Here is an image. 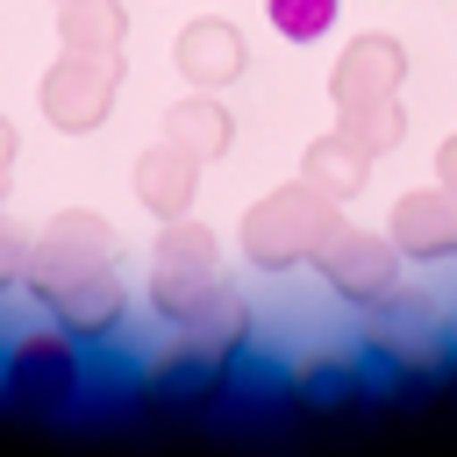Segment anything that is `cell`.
I'll list each match as a JSON object with an SVG mask.
<instances>
[{
	"label": "cell",
	"mask_w": 457,
	"mask_h": 457,
	"mask_svg": "<svg viewBox=\"0 0 457 457\" xmlns=\"http://www.w3.org/2000/svg\"><path fill=\"white\" fill-rule=\"evenodd\" d=\"M214 286H221V243H214V228L171 214L157 228V250H150V307L171 321V314L200 307Z\"/></svg>",
	"instance_id": "obj_6"
},
{
	"label": "cell",
	"mask_w": 457,
	"mask_h": 457,
	"mask_svg": "<svg viewBox=\"0 0 457 457\" xmlns=\"http://www.w3.org/2000/svg\"><path fill=\"white\" fill-rule=\"evenodd\" d=\"M343 0H264V21L286 36V43H321L336 29Z\"/></svg>",
	"instance_id": "obj_18"
},
{
	"label": "cell",
	"mask_w": 457,
	"mask_h": 457,
	"mask_svg": "<svg viewBox=\"0 0 457 457\" xmlns=\"http://www.w3.org/2000/svg\"><path fill=\"white\" fill-rule=\"evenodd\" d=\"M114 93H121V57H93V50H64L43 86H36V107L50 129L64 136H93L107 114H114Z\"/></svg>",
	"instance_id": "obj_7"
},
{
	"label": "cell",
	"mask_w": 457,
	"mask_h": 457,
	"mask_svg": "<svg viewBox=\"0 0 457 457\" xmlns=\"http://www.w3.org/2000/svg\"><path fill=\"white\" fill-rule=\"evenodd\" d=\"M243 350H250V307H243V293L214 286L200 307L171 314V336L150 350L143 378H150L157 393H207Z\"/></svg>",
	"instance_id": "obj_1"
},
{
	"label": "cell",
	"mask_w": 457,
	"mask_h": 457,
	"mask_svg": "<svg viewBox=\"0 0 457 457\" xmlns=\"http://www.w3.org/2000/svg\"><path fill=\"white\" fill-rule=\"evenodd\" d=\"M114 228L93 214V207H64L50 214V228L29 243V293L50 307L57 293L71 286H93V278H114Z\"/></svg>",
	"instance_id": "obj_3"
},
{
	"label": "cell",
	"mask_w": 457,
	"mask_h": 457,
	"mask_svg": "<svg viewBox=\"0 0 457 457\" xmlns=\"http://www.w3.org/2000/svg\"><path fill=\"white\" fill-rule=\"evenodd\" d=\"M343 121V136L350 143H364L371 157H386V150H400V136H407V107H400V93H378V100H350V107H336Z\"/></svg>",
	"instance_id": "obj_17"
},
{
	"label": "cell",
	"mask_w": 457,
	"mask_h": 457,
	"mask_svg": "<svg viewBox=\"0 0 457 457\" xmlns=\"http://www.w3.org/2000/svg\"><path fill=\"white\" fill-rule=\"evenodd\" d=\"M371 164H378V157H371L364 143H350L343 129H328V136H314V143L300 150V179L321 186L328 200H357V193L371 186Z\"/></svg>",
	"instance_id": "obj_13"
},
{
	"label": "cell",
	"mask_w": 457,
	"mask_h": 457,
	"mask_svg": "<svg viewBox=\"0 0 457 457\" xmlns=\"http://www.w3.org/2000/svg\"><path fill=\"white\" fill-rule=\"evenodd\" d=\"M193 193H200V157H193V150H179L171 136H164L157 150H143V157H136V200H143L157 221L186 214V207H193Z\"/></svg>",
	"instance_id": "obj_12"
},
{
	"label": "cell",
	"mask_w": 457,
	"mask_h": 457,
	"mask_svg": "<svg viewBox=\"0 0 457 457\" xmlns=\"http://www.w3.org/2000/svg\"><path fill=\"white\" fill-rule=\"evenodd\" d=\"M14 150H21V143H14V129L0 121V207H7V186H14Z\"/></svg>",
	"instance_id": "obj_20"
},
{
	"label": "cell",
	"mask_w": 457,
	"mask_h": 457,
	"mask_svg": "<svg viewBox=\"0 0 457 457\" xmlns=\"http://www.w3.org/2000/svg\"><path fill=\"white\" fill-rule=\"evenodd\" d=\"M386 236H393L400 257H414V264H450V257H457V186L436 179V186L400 193L393 214H386Z\"/></svg>",
	"instance_id": "obj_8"
},
{
	"label": "cell",
	"mask_w": 457,
	"mask_h": 457,
	"mask_svg": "<svg viewBox=\"0 0 457 457\" xmlns=\"http://www.w3.org/2000/svg\"><path fill=\"white\" fill-rule=\"evenodd\" d=\"M343 228V200H328L321 186L293 179V186H271L264 200H250L236 243L250 257V271H300L321 257V243Z\"/></svg>",
	"instance_id": "obj_2"
},
{
	"label": "cell",
	"mask_w": 457,
	"mask_h": 457,
	"mask_svg": "<svg viewBox=\"0 0 457 457\" xmlns=\"http://www.w3.org/2000/svg\"><path fill=\"white\" fill-rule=\"evenodd\" d=\"M293 393H300L307 407H336V400L364 393V364H357V350H343V343L307 350V357L293 364Z\"/></svg>",
	"instance_id": "obj_16"
},
{
	"label": "cell",
	"mask_w": 457,
	"mask_h": 457,
	"mask_svg": "<svg viewBox=\"0 0 457 457\" xmlns=\"http://www.w3.org/2000/svg\"><path fill=\"white\" fill-rule=\"evenodd\" d=\"M314 271H321V286H328L343 307H357V314H371V307H386V300L407 293V278H400V243H393V236H371V228H350V221L321 243Z\"/></svg>",
	"instance_id": "obj_5"
},
{
	"label": "cell",
	"mask_w": 457,
	"mask_h": 457,
	"mask_svg": "<svg viewBox=\"0 0 457 457\" xmlns=\"http://www.w3.org/2000/svg\"><path fill=\"white\" fill-rule=\"evenodd\" d=\"M21 278H29V236L0 214V293H14Z\"/></svg>",
	"instance_id": "obj_19"
},
{
	"label": "cell",
	"mask_w": 457,
	"mask_h": 457,
	"mask_svg": "<svg viewBox=\"0 0 457 457\" xmlns=\"http://www.w3.org/2000/svg\"><path fill=\"white\" fill-rule=\"evenodd\" d=\"M7 393L14 400H36V407H64L79 393V357H71V336H21L7 350Z\"/></svg>",
	"instance_id": "obj_11"
},
{
	"label": "cell",
	"mask_w": 457,
	"mask_h": 457,
	"mask_svg": "<svg viewBox=\"0 0 457 457\" xmlns=\"http://www.w3.org/2000/svg\"><path fill=\"white\" fill-rule=\"evenodd\" d=\"M164 136H171L179 150H193L200 164H214V157H228L236 121H228V107H221L214 93H193V100H171V107H164Z\"/></svg>",
	"instance_id": "obj_14"
},
{
	"label": "cell",
	"mask_w": 457,
	"mask_h": 457,
	"mask_svg": "<svg viewBox=\"0 0 457 457\" xmlns=\"http://www.w3.org/2000/svg\"><path fill=\"white\" fill-rule=\"evenodd\" d=\"M171 64L186 71V86L221 93V86H236L250 71V43H243V29L228 14H193L179 29V43H171Z\"/></svg>",
	"instance_id": "obj_9"
},
{
	"label": "cell",
	"mask_w": 457,
	"mask_h": 457,
	"mask_svg": "<svg viewBox=\"0 0 457 457\" xmlns=\"http://www.w3.org/2000/svg\"><path fill=\"white\" fill-rule=\"evenodd\" d=\"M57 7H64V0H57Z\"/></svg>",
	"instance_id": "obj_22"
},
{
	"label": "cell",
	"mask_w": 457,
	"mask_h": 457,
	"mask_svg": "<svg viewBox=\"0 0 457 457\" xmlns=\"http://www.w3.org/2000/svg\"><path fill=\"white\" fill-rule=\"evenodd\" d=\"M436 179H450V186H457V129L436 143Z\"/></svg>",
	"instance_id": "obj_21"
},
{
	"label": "cell",
	"mask_w": 457,
	"mask_h": 457,
	"mask_svg": "<svg viewBox=\"0 0 457 457\" xmlns=\"http://www.w3.org/2000/svg\"><path fill=\"white\" fill-rule=\"evenodd\" d=\"M364 350H371L386 371H400V378H443V371L457 364V328H450V314H443L436 300L400 293V300L371 307Z\"/></svg>",
	"instance_id": "obj_4"
},
{
	"label": "cell",
	"mask_w": 457,
	"mask_h": 457,
	"mask_svg": "<svg viewBox=\"0 0 457 457\" xmlns=\"http://www.w3.org/2000/svg\"><path fill=\"white\" fill-rule=\"evenodd\" d=\"M407 86V43L400 36H350L328 64V100L350 107V100H378V93H400Z\"/></svg>",
	"instance_id": "obj_10"
},
{
	"label": "cell",
	"mask_w": 457,
	"mask_h": 457,
	"mask_svg": "<svg viewBox=\"0 0 457 457\" xmlns=\"http://www.w3.org/2000/svg\"><path fill=\"white\" fill-rule=\"evenodd\" d=\"M57 36H64V50L121 57V43H129V7H121V0H64V7H57Z\"/></svg>",
	"instance_id": "obj_15"
}]
</instances>
